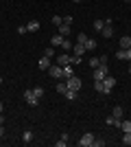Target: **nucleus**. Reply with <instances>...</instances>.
Wrapping results in <instances>:
<instances>
[{
	"instance_id": "aec40b11",
	"label": "nucleus",
	"mask_w": 131,
	"mask_h": 147,
	"mask_svg": "<svg viewBox=\"0 0 131 147\" xmlns=\"http://www.w3.org/2000/svg\"><path fill=\"white\" fill-rule=\"evenodd\" d=\"M87 66H90V68H98L100 66V57H96V55L90 57V59H87Z\"/></svg>"
},
{
	"instance_id": "20e7f679",
	"label": "nucleus",
	"mask_w": 131,
	"mask_h": 147,
	"mask_svg": "<svg viewBox=\"0 0 131 147\" xmlns=\"http://www.w3.org/2000/svg\"><path fill=\"white\" fill-rule=\"evenodd\" d=\"M114 22H112V18H105V26H103V31H100V35L105 37V40H109V37H114Z\"/></svg>"
},
{
	"instance_id": "f704fd0d",
	"label": "nucleus",
	"mask_w": 131,
	"mask_h": 147,
	"mask_svg": "<svg viewBox=\"0 0 131 147\" xmlns=\"http://www.w3.org/2000/svg\"><path fill=\"white\" fill-rule=\"evenodd\" d=\"M76 64H81V57H79V55H72V66H76Z\"/></svg>"
},
{
	"instance_id": "b1692460",
	"label": "nucleus",
	"mask_w": 131,
	"mask_h": 147,
	"mask_svg": "<svg viewBox=\"0 0 131 147\" xmlns=\"http://www.w3.org/2000/svg\"><path fill=\"white\" fill-rule=\"evenodd\" d=\"M94 90L100 92V94H109V92L105 90V86H103V81H94Z\"/></svg>"
},
{
	"instance_id": "4468645a",
	"label": "nucleus",
	"mask_w": 131,
	"mask_h": 147,
	"mask_svg": "<svg viewBox=\"0 0 131 147\" xmlns=\"http://www.w3.org/2000/svg\"><path fill=\"white\" fill-rule=\"evenodd\" d=\"M61 42H63V35H61V33H57V35L50 37V46H55V49H57V46H61Z\"/></svg>"
},
{
	"instance_id": "4c0bfd02",
	"label": "nucleus",
	"mask_w": 131,
	"mask_h": 147,
	"mask_svg": "<svg viewBox=\"0 0 131 147\" xmlns=\"http://www.w3.org/2000/svg\"><path fill=\"white\" fill-rule=\"evenodd\" d=\"M0 125H5V114H0Z\"/></svg>"
},
{
	"instance_id": "0eeeda50",
	"label": "nucleus",
	"mask_w": 131,
	"mask_h": 147,
	"mask_svg": "<svg viewBox=\"0 0 131 147\" xmlns=\"http://www.w3.org/2000/svg\"><path fill=\"white\" fill-rule=\"evenodd\" d=\"M55 64H59V66H68V64H72V55L61 53V55H57V61H55Z\"/></svg>"
},
{
	"instance_id": "9d476101",
	"label": "nucleus",
	"mask_w": 131,
	"mask_h": 147,
	"mask_svg": "<svg viewBox=\"0 0 131 147\" xmlns=\"http://www.w3.org/2000/svg\"><path fill=\"white\" fill-rule=\"evenodd\" d=\"M83 53H87V51H85V46H83V44H79V42H74V46H72V55L83 57Z\"/></svg>"
},
{
	"instance_id": "c9c22d12",
	"label": "nucleus",
	"mask_w": 131,
	"mask_h": 147,
	"mask_svg": "<svg viewBox=\"0 0 131 147\" xmlns=\"http://www.w3.org/2000/svg\"><path fill=\"white\" fill-rule=\"evenodd\" d=\"M18 33H20V35H24V33H29V31H26V26L22 24V26H18Z\"/></svg>"
},
{
	"instance_id": "a211bd4d",
	"label": "nucleus",
	"mask_w": 131,
	"mask_h": 147,
	"mask_svg": "<svg viewBox=\"0 0 131 147\" xmlns=\"http://www.w3.org/2000/svg\"><path fill=\"white\" fill-rule=\"evenodd\" d=\"M70 77H74V70H72V64H68V66H63V79H70Z\"/></svg>"
},
{
	"instance_id": "a878e982",
	"label": "nucleus",
	"mask_w": 131,
	"mask_h": 147,
	"mask_svg": "<svg viewBox=\"0 0 131 147\" xmlns=\"http://www.w3.org/2000/svg\"><path fill=\"white\" fill-rule=\"evenodd\" d=\"M63 97L68 99V101H74V99L79 97V92H76V90H66V94H63Z\"/></svg>"
},
{
	"instance_id": "37998d69",
	"label": "nucleus",
	"mask_w": 131,
	"mask_h": 147,
	"mask_svg": "<svg viewBox=\"0 0 131 147\" xmlns=\"http://www.w3.org/2000/svg\"><path fill=\"white\" fill-rule=\"evenodd\" d=\"M125 2H131V0H125Z\"/></svg>"
},
{
	"instance_id": "f8f14e48",
	"label": "nucleus",
	"mask_w": 131,
	"mask_h": 147,
	"mask_svg": "<svg viewBox=\"0 0 131 147\" xmlns=\"http://www.w3.org/2000/svg\"><path fill=\"white\" fill-rule=\"evenodd\" d=\"M57 33H61L63 37H68L70 33H72V31H70V24H66V22H61V24L57 26Z\"/></svg>"
},
{
	"instance_id": "7ed1b4c3",
	"label": "nucleus",
	"mask_w": 131,
	"mask_h": 147,
	"mask_svg": "<svg viewBox=\"0 0 131 147\" xmlns=\"http://www.w3.org/2000/svg\"><path fill=\"white\" fill-rule=\"evenodd\" d=\"M94 138H96V136H94L92 132H85V134L76 141V145H79V147H92L94 145Z\"/></svg>"
},
{
	"instance_id": "6ab92c4d",
	"label": "nucleus",
	"mask_w": 131,
	"mask_h": 147,
	"mask_svg": "<svg viewBox=\"0 0 131 147\" xmlns=\"http://www.w3.org/2000/svg\"><path fill=\"white\" fill-rule=\"evenodd\" d=\"M85 46V51H96V40L94 37H87V42L83 44Z\"/></svg>"
},
{
	"instance_id": "5701e85b",
	"label": "nucleus",
	"mask_w": 131,
	"mask_h": 147,
	"mask_svg": "<svg viewBox=\"0 0 131 147\" xmlns=\"http://www.w3.org/2000/svg\"><path fill=\"white\" fill-rule=\"evenodd\" d=\"M72 46H74V44L70 42L68 37H63V42H61V49H63V53H68V51H72Z\"/></svg>"
},
{
	"instance_id": "e433bc0d",
	"label": "nucleus",
	"mask_w": 131,
	"mask_h": 147,
	"mask_svg": "<svg viewBox=\"0 0 131 147\" xmlns=\"http://www.w3.org/2000/svg\"><path fill=\"white\" fill-rule=\"evenodd\" d=\"M5 136V125H0V138Z\"/></svg>"
},
{
	"instance_id": "39448f33",
	"label": "nucleus",
	"mask_w": 131,
	"mask_h": 147,
	"mask_svg": "<svg viewBox=\"0 0 131 147\" xmlns=\"http://www.w3.org/2000/svg\"><path fill=\"white\" fill-rule=\"evenodd\" d=\"M66 86H68V90H76V92H79V90H81V86H83V81L74 75V77L66 79Z\"/></svg>"
},
{
	"instance_id": "ea45409f",
	"label": "nucleus",
	"mask_w": 131,
	"mask_h": 147,
	"mask_svg": "<svg viewBox=\"0 0 131 147\" xmlns=\"http://www.w3.org/2000/svg\"><path fill=\"white\" fill-rule=\"evenodd\" d=\"M129 75H131V64H129Z\"/></svg>"
},
{
	"instance_id": "c756f323",
	"label": "nucleus",
	"mask_w": 131,
	"mask_h": 147,
	"mask_svg": "<svg viewBox=\"0 0 131 147\" xmlns=\"http://www.w3.org/2000/svg\"><path fill=\"white\" fill-rule=\"evenodd\" d=\"M50 22H53L55 26H59V24L63 22V18H61V16H53V18H50Z\"/></svg>"
},
{
	"instance_id": "dca6fc26",
	"label": "nucleus",
	"mask_w": 131,
	"mask_h": 147,
	"mask_svg": "<svg viewBox=\"0 0 131 147\" xmlns=\"http://www.w3.org/2000/svg\"><path fill=\"white\" fill-rule=\"evenodd\" d=\"M112 114H114V117H116V119H118V121H122V117H125V110H122L120 105H114Z\"/></svg>"
},
{
	"instance_id": "412c9836",
	"label": "nucleus",
	"mask_w": 131,
	"mask_h": 147,
	"mask_svg": "<svg viewBox=\"0 0 131 147\" xmlns=\"http://www.w3.org/2000/svg\"><path fill=\"white\" fill-rule=\"evenodd\" d=\"M92 26H94V31H98V33H100V31H103V26H105V20H103V18H96Z\"/></svg>"
},
{
	"instance_id": "72a5a7b5",
	"label": "nucleus",
	"mask_w": 131,
	"mask_h": 147,
	"mask_svg": "<svg viewBox=\"0 0 131 147\" xmlns=\"http://www.w3.org/2000/svg\"><path fill=\"white\" fill-rule=\"evenodd\" d=\"M92 147H105V141H103V138H94V145Z\"/></svg>"
},
{
	"instance_id": "423d86ee",
	"label": "nucleus",
	"mask_w": 131,
	"mask_h": 147,
	"mask_svg": "<svg viewBox=\"0 0 131 147\" xmlns=\"http://www.w3.org/2000/svg\"><path fill=\"white\" fill-rule=\"evenodd\" d=\"M48 75L53 77V79H63V66H59V64H53V66L48 68Z\"/></svg>"
},
{
	"instance_id": "1a4fd4ad",
	"label": "nucleus",
	"mask_w": 131,
	"mask_h": 147,
	"mask_svg": "<svg viewBox=\"0 0 131 147\" xmlns=\"http://www.w3.org/2000/svg\"><path fill=\"white\" fill-rule=\"evenodd\" d=\"M103 86H105V90H107V92H112V88L116 86V79H114L112 75H107L105 79H103Z\"/></svg>"
},
{
	"instance_id": "f257e3e1",
	"label": "nucleus",
	"mask_w": 131,
	"mask_h": 147,
	"mask_svg": "<svg viewBox=\"0 0 131 147\" xmlns=\"http://www.w3.org/2000/svg\"><path fill=\"white\" fill-rule=\"evenodd\" d=\"M107 75H109V68H107V64H100L98 68H94L92 77H94V81H103Z\"/></svg>"
},
{
	"instance_id": "4be33fe9",
	"label": "nucleus",
	"mask_w": 131,
	"mask_h": 147,
	"mask_svg": "<svg viewBox=\"0 0 131 147\" xmlns=\"http://www.w3.org/2000/svg\"><path fill=\"white\" fill-rule=\"evenodd\" d=\"M68 141H70V136L68 134H61V136H59V141H57L55 145L57 147H66V145H68Z\"/></svg>"
},
{
	"instance_id": "a19ab883",
	"label": "nucleus",
	"mask_w": 131,
	"mask_h": 147,
	"mask_svg": "<svg viewBox=\"0 0 131 147\" xmlns=\"http://www.w3.org/2000/svg\"><path fill=\"white\" fill-rule=\"evenodd\" d=\"M0 84H2V75H0Z\"/></svg>"
},
{
	"instance_id": "2eb2a0df",
	"label": "nucleus",
	"mask_w": 131,
	"mask_h": 147,
	"mask_svg": "<svg viewBox=\"0 0 131 147\" xmlns=\"http://www.w3.org/2000/svg\"><path fill=\"white\" fill-rule=\"evenodd\" d=\"M105 125H109V127H118V125H120V121H118L116 117H114V114H109V117L105 119Z\"/></svg>"
},
{
	"instance_id": "c85d7f7f",
	"label": "nucleus",
	"mask_w": 131,
	"mask_h": 147,
	"mask_svg": "<svg viewBox=\"0 0 131 147\" xmlns=\"http://www.w3.org/2000/svg\"><path fill=\"white\" fill-rule=\"evenodd\" d=\"M22 141H24V143H31L33 141V132H31V129H26L24 134H22Z\"/></svg>"
},
{
	"instance_id": "473e14b6",
	"label": "nucleus",
	"mask_w": 131,
	"mask_h": 147,
	"mask_svg": "<svg viewBox=\"0 0 131 147\" xmlns=\"http://www.w3.org/2000/svg\"><path fill=\"white\" fill-rule=\"evenodd\" d=\"M33 92H35V94H37L39 99L44 97V88H42V86H35V88H33Z\"/></svg>"
},
{
	"instance_id": "58836bf2",
	"label": "nucleus",
	"mask_w": 131,
	"mask_h": 147,
	"mask_svg": "<svg viewBox=\"0 0 131 147\" xmlns=\"http://www.w3.org/2000/svg\"><path fill=\"white\" fill-rule=\"evenodd\" d=\"M0 114H2V103H0Z\"/></svg>"
},
{
	"instance_id": "7c9ffc66",
	"label": "nucleus",
	"mask_w": 131,
	"mask_h": 147,
	"mask_svg": "<svg viewBox=\"0 0 131 147\" xmlns=\"http://www.w3.org/2000/svg\"><path fill=\"white\" fill-rule=\"evenodd\" d=\"M44 55H46V57H55V55H57L55 46H48V49H46V53H44Z\"/></svg>"
},
{
	"instance_id": "cd10ccee",
	"label": "nucleus",
	"mask_w": 131,
	"mask_h": 147,
	"mask_svg": "<svg viewBox=\"0 0 131 147\" xmlns=\"http://www.w3.org/2000/svg\"><path fill=\"white\" fill-rule=\"evenodd\" d=\"M122 132H131V121H120V125H118Z\"/></svg>"
},
{
	"instance_id": "393cba45",
	"label": "nucleus",
	"mask_w": 131,
	"mask_h": 147,
	"mask_svg": "<svg viewBox=\"0 0 131 147\" xmlns=\"http://www.w3.org/2000/svg\"><path fill=\"white\" fill-rule=\"evenodd\" d=\"M55 90L59 92V94H66V90H68V86H66V81H59V84L55 86Z\"/></svg>"
},
{
	"instance_id": "79ce46f5",
	"label": "nucleus",
	"mask_w": 131,
	"mask_h": 147,
	"mask_svg": "<svg viewBox=\"0 0 131 147\" xmlns=\"http://www.w3.org/2000/svg\"><path fill=\"white\" fill-rule=\"evenodd\" d=\"M74 2H81V0H74Z\"/></svg>"
},
{
	"instance_id": "2f4dec72",
	"label": "nucleus",
	"mask_w": 131,
	"mask_h": 147,
	"mask_svg": "<svg viewBox=\"0 0 131 147\" xmlns=\"http://www.w3.org/2000/svg\"><path fill=\"white\" fill-rule=\"evenodd\" d=\"M76 42H79V44H85L87 42V35H85V33H79V35H76Z\"/></svg>"
},
{
	"instance_id": "ddd939ff",
	"label": "nucleus",
	"mask_w": 131,
	"mask_h": 147,
	"mask_svg": "<svg viewBox=\"0 0 131 147\" xmlns=\"http://www.w3.org/2000/svg\"><path fill=\"white\" fill-rule=\"evenodd\" d=\"M50 66H53V61H50V57H46V55H44L42 59H39V70H48Z\"/></svg>"
},
{
	"instance_id": "bb28decb",
	"label": "nucleus",
	"mask_w": 131,
	"mask_h": 147,
	"mask_svg": "<svg viewBox=\"0 0 131 147\" xmlns=\"http://www.w3.org/2000/svg\"><path fill=\"white\" fill-rule=\"evenodd\" d=\"M120 143L129 147V145H131V132H122V141H120Z\"/></svg>"
},
{
	"instance_id": "6e6552de",
	"label": "nucleus",
	"mask_w": 131,
	"mask_h": 147,
	"mask_svg": "<svg viewBox=\"0 0 131 147\" xmlns=\"http://www.w3.org/2000/svg\"><path fill=\"white\" fill-rule=\"evenodd\" d=\"M116 59H122V61H131V49H120L116 53Z\"/></svg>"
},
{
	"instance_id": "f03ea898",
	"label": "nucleus",
	"mask_w": 131,
	"mask_h": 147,
	"mask_svg": "<svg viewBox=\"0 0 131 147\" xmlns=\"http://www.w3.org/2000/svg\"><path fill=\"white\" fill-rule=\"evenodd\" d=\"M24 101L31 105V108H37V105H39V97L33 92V88H29V90L24 92Z\"/></svg>"
},
{
	"instance_id": "9b49d317",
	"label": "nucleus",
	"mask_w": 131,
	"mask_h": 147,
	"mask_svg": "<svg viewBox=\"0 0 131 147\" xmlns=\"http://www.w3.org/2000/svg\"><path fill=\"white\" fill-rule=\"evenodd\" d=\"M39 20H31V22H29V24H26V31H29V33H37L39 31Z\"/></svg>"
},
{
	"instance_id": "f3484780",
	"label": "nucleus",
	"mask_w": 131,
	"mask_h": 147,
	"mask_svg": "<svg viewBox=\"0 0 131 147\" xmlns=\"http://www.w3.org/2000/svg\"><path fill=\"white\" fill-rule=\"evenodd\" d=\"M120 49H131V35H122L120 37Z\"/></svg>"
}]
</instances>
